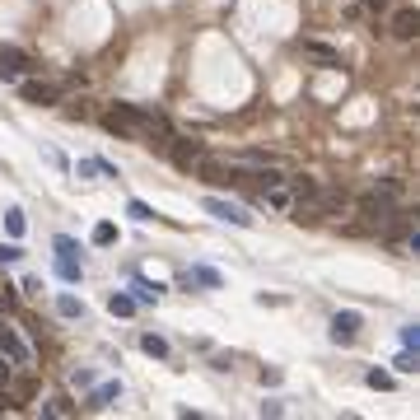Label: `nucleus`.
<instances>
[{
  "label": "nucleus",
  "instance_id": "f8f14e48",
  "mask_svg": "<svg viewBox=\"0 0 420 420\" xmlns=\"http://www.w3.org/2000/svg\"><path fill=\"white\" fill-rule=\"evenodd\" d=\"M94 243H99V248L117 243V229H112V224H94Z\"/></svg>",
  "mask_w": 420,
  "mask_h": 420
},
{
  "label": "nucleus",
  "instance_id": "2eb2a0df",
  "mask_svg": "<svg viewBox=\"0 0 420 420\" xmlns=\"http://www.w3.org/2000/svg\"><path fill=\"white\" fill-rule=\"evenodd\" d=\"M289 187H294V192H299V201H304V197H313V192H318V182H313V177H294Z\"/></svg>",
  "mask_w": 420,
  "mask_h": 420
},
{
  "label": "nucleus",
  "instance_id": "f257e3e1",
  "mask_svg": "<svg viewBox=\"0 0 420 420\" xmlns=\"http://www.w3.org/2000/svg\"><path fill=\"white\" fill-rule=\"evenodd\" d=\"M360 215H365V229H383L397 210H392V201H387V197L369 192V197H360Z\"/></svg>",
  "mask_w": 420,
  "mask_h": 420
},
{
  "label": "nucleus",
  "instance_id": "aec40b11",
  "mask_svg": "<svg viewBox=\"0 0 420 420\" xmlns=\"http://www.w3.org/2000/svg\"><path fill=\"white\" fill-rule=\"evenodd\" d=\"M187 280H206V285H220V276H215V271H206V266H201V271H192Z\"/></svg>",
  "mask_w": 420,
  "mask_h": 420
},
{
  "label": "nucleus",
  "instance_id": "f3484780",
  "mask_svg": "<svg viewBox=\"0 0 420 420\" xmlns=\"http://www.w3.org/2000/svg\"><path fill=\"white\" fill-rule=\"evenodd\" d=\"M112 397H117V387H112V383H108V387H99V392H94V407H108Z\"/></svg>",
  "mask_w": 420,
  "mask_h": 420
},
{
  "label": "nucleus",
  "instance_id": "39448f33",
  "mask_svg": "<svg viewBox=\"0 0 420 420\" xmlns=\"http://www.w3.org/2000/svg\"><path fill=\"white\" fill-rule=\"evenodd\" d=\"M206 210L215 215V220L238 224V229H248V224H253V215H248V210H238V206H229V201H215V197H210V201H206Z\"/></svg>",
  "mask_w": 420,
  "mask_h": 420
},
{
  "label": "nucleus",
  "instance_id": "9d476101",
  "mask_svg": "<svg viewBox=\"0 0 420 420\" xmlns=\"http://www.w3.org/2000/svg\"><path fill=\"white\" fill-rule=\"evenodd\" d=\"M108 309L117 313V318H131V313H136V299H131V294H112V299H108Z\"/></svg>",
  "mask_w": 420,
  "mask_h": 420
},
{
  "label": "nucleus",
  "instance_id": "f03ea898",
  "mask_svg": "<svg viewBox=\"0 0 420 420\" xmlns=\"http://www.w3.org/2000/svg\"><path fill=\"white\" fill-rule=\"evenodd\" d=\"M192 168H197V177H201V182H238V168H233V164H224V159L201 155Z\"/></svg>",
  "mask_w": 420,
  "mask_h": 420
},
{
  "label": "nucleus",
  "instance_id": "6e6552de",
  "mask_svg": "<svg viewBox=\"0 0 420 420\" xmlns=\"http://www.w3.org/2000/svg\"><path fill=\"white\" fill-rule=\"evenodd\" d=\"M355 332H360V313H336V318H332V341L336 346L355 341Z\"/></svg>",
  "mask_w": 420,
  "mask_h": 420
},
{
  "label": "nucleus",
  "instance_id": "4be33fe9",
  "mask_svg": "<svg viewBox=\"0 0 420 420\" xmlns=\"http://www.w3.org/2000/svg\"><path fill=\"white\" fill-rule=\"evenodd\" d=\"M56 309L66 313V318H75V313H79V304H75V299H70V294H66V299H61V304H56Z\"/></svg>",
  "mask_w": 420,
  "mask_h": 420
},
{
  "label": "nucleus",
  "instance_id": "423d86ee",
  "mask_svg": "<svg viewBox=\"0 0 420 420\" xmlns=\"http://www.w3.org/2000/svg\"><path fill=\"white\" fill-rule=\"evenodd\" d=\"M33 66V61H28V56L19 52V47H0V75L5 79H14V75H23V70Z\"/></svg>",
  "mask_w": 420,
  "mask_h": 420
},
{
  "label": "nucleus",
  "instance_id": "9b49d317",
  "mask_svg": "<svg viewBox=\"0 0 420 420\" xmlns=\"http://www.w3.org/2000/svg\"><path fill=\"white\" fill-rule=\"evenodd\" d=\"M140 350H145V355H159V360H168V341H164V336H140Z\"/></svg>",
  "mask_w": 420,
  "mask_h": 420
},
{
  "label": "nucleus",
  "instance_id": "4468645a",
  "mask_svg": "<svg viewBox=\"0 0 420 420\" xmlns=\"http://www.w3.org/2000/svg\"><path fill=\"white\" fill-rule=\"evenodd\" d=\"M19 257H23V248H19V243H0V266L19 262Z\"/></svg>",
  "mask_w": 420,
  "mask_h": 420
},
{
  "label": "nucleus",
  "instance_id": "a211bd4d",
  "mask_svg": "<svg viewBox=\"0 0 420 420\" xmlns=\"http://www.w3.org/2000/svg\"><path fill=\"white\" fill-rule=\"evenodd\" d=\"M136 294H140V299H145V304H150V299H155V294H159V285H150V280H136Z\"/></svg>",
  "mask_w": 420,
  "mask_h": 420
},
{
  "label": "nucleus",
  "instance_id": "ddd939ff",
  "mask_svg": "<svg viewBox=\"0 0 420 420\" xmlns=\"http://www.w3.org/2000/svg\"><path fill=\"white\" fill-rule=\"evenodd\" d=\"M5 229L19 238V233H23V210H5Z\"/></svg>",
  "mask_w": 420,
  "mask_h": 420
},
{
  "label": "nucleus",
  "instance_id": "7ed1b4c3",
  "mask_svg": "<svg viewBox=\"0 0 420 420\" xmlns=\"http://www.w3.org/2000/svg\"><path fill=\"white\" fill-rule=\"evenodd\" d=\"M201 155H206V145H201V140H177V136L168 140V159H173L177 168H192Z\"/></svg>",
  "mask_w": 420,
  "mask_h": 420
},
{
  "label": "nucleus",
  "instance_id": "dca6fc26",
  "mask_svg": "<svg viewBox=\"0 0 420 420\" xmlns=\"http://www.w3.org/2000/svg\"><path fill=\"white\" fill-rule=\"evenodd\" d=\"M392 365H397V369H402V374H416V365H420V360H416V355H411V350H407V355H397V360H392Z\"/></svg>",
  "mask_w": 420,
  "mask_h": 420
},
{
  "label": "nucleus",
  "instance_id": "0eeeda50",
  "mask_svg": "<svg viewBox=\"0 0 420 420\" xmlns=\"http://www.w3.org/2000/svg\"><path fill=\"white\" fill-rule=\"evenodd\" d=\"M19 94L33 103V108H47V103H56V84H38V79H23Z\"/></svg>",
  "mask_w": 420,
  "mask_h": 420
},
{
  "label": "nucleus",
  "instance_id": "1a4fd4ad",
  "mask_svg": "<svg viewBox=\"0 0 420 420\" xmlns=\"http://www.w3.org/2000/svg\"><path fill=\"white\" fill-rule=\"evenodd\" d=\"M304 56H313V61H322V66H341V56H336L327 43H318V38H304Z\"/></svg>",
  "mask_w": 420,
  "mask_h": 420
},
{
  "label": "nucleus",
  "instance_id": "20e7f679",
  "mask_svg": "<svg viewBox=\"0 0 420 420\" xmlns=\"http://www.w3.org/2000/svg\"><path fill=\"white\" fill-rule=\"evenodd\" d=\"M387 28H392V38H402V43H411V38L420 33V14H416V10L407 5V10H397V14H392V23H387Z\"/></svg>",
  "mask_w": 420,
  "mask_h": 420
},
{
  "label": "nucleus",
  "instance_id": "412c9836",
  "mask_svg": "<svg viewBox=\"0 0 420 420\" xmlns=\"http://www.w3.org/2000/svg\"><path fill=\"white\" fill-rule=\"evenodd\" d=\"M369 387H392V374H378L374 369V374H369Z\"/></svg>",
  "mask_w": 420,
  "mask_h": 420
},
{
  "label": "nucleus",
  "instance_id": "6ab92c4d",
  "mask_svg": "<svg viewBox=\"0 0 420 420\" xmlns=\"http://www.w3.org/2000/svg\"><path fill=\"white\" fill-rule=\"evenodd\" d=\"M131 215H136V220H155V210L145 206V201H131Z\"/></svg>",
  "mask_w": 420,
  "mask_h": 420
},
{
  "label": "nucleus",
  "instance_id": "5701e85b",
  "mask_svg": "<svg viewBox=\"0 0 420 420\" xmlns=\"http://www.w3.org/2000/svg\"><path fill=\"white\" fill-rule=\"evenodd\" d=\"M360 5H365V10H374V14H378V10H387V0H360Z\"/></svg>",
  "mask_w": 420,
  "mask_h": 420
}]
</instances>
